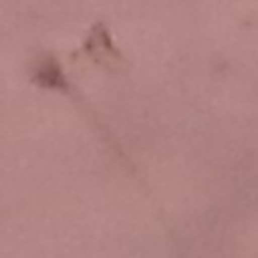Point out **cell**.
Listing matches in <instances>:
<instances>
[{
    "label": "cell",
    "instance_id": "cell-1",
    "mask_svg": "<svg viewBox=\"0 0 258 258\" xmlns=\"http://www.w3.org/2000/svg\"><path fill=\"white\" fill-rule=\"evenodd\" d=\"M36 77L40 79V81H44V83H58V81H62V77H60V71H58V67L52 62V60H46L44 64H40V69H38V73H36Z\"/></svg>",
    "mask_w": 258,
    "mask_h": 258
}]
</instances>
